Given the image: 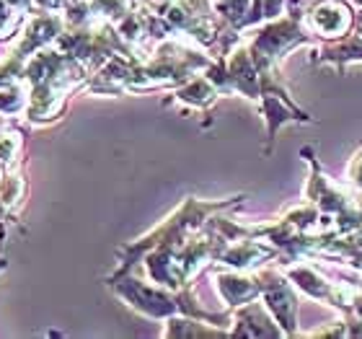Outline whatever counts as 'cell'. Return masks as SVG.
<instances>
[{"label":"cell","instance_id":"cell-7","mask_svg":"<svg viewBox=\"0 0 362 339\" xmlns=\"http://www.w3.org/2000/svg\"><path fill=\"white\" fill-rule=\"evenodd\" d=\"M235 332L233 334H246V337H279L285 334L274 321L267 306H259L257 301L241 306V314L235 316Z\"/></svg>","mask_w":362,"mask_h":339},{"label":"cell","instance_id":"cell-4","mask_svg":"<svg viewBox=\"0 0 362 339\" xmlns=\"http://www.w3.org/2000/svg\"><path fill=\"white\" fill-rule=\"evenodd\" d=\"M262 301L279 324V329L287 337H295L298 334V326H295L298 324V295L293 290V282L285 277V272H274L272 282L262 293Z\"/></svg>","mask_w":362,"mask_h":339},{"label":"cell","instance_id":"cell-8","mask_svg":"<svg viewBox=\"0 0 362 339\" xmlns=\"http://www.w3.org/2000/svg\"><path fill=\"white\" fill-rule=\"evenodd\" d=\"M347 181L352 184V187H357L362 192V151H357L355 156H352V161H349Z\"/></svg>","mask_w":362,"mask_h":339},{"label":"cell","instance_id":"cell-5","mask_svg":"<svg viewBox=\"0 0 362 339\" xmlns=\"http://www.w3.org/2000/svg\"><path fill=\"white\" fill-rule=\"evenodd\" d=\"M310 62H321V65H332L339 76H344L347 65L362 62V34L352 29L349 34L339 39H326L316 42V50L310 52Z\"/></svg>","mask_w":362,"mask_h":339},{"label":"cell","instance_id":"cell-2","mask_svg":"<svg viewBox=\"0 0 362 339\" xmlns=\"http://www.w3.org/2000/svg\"><path fill=\"white\" fill-rule=\"evenodd\" d=\"M303 21L318 42H326L349 34L355 29L357 16L347 0H316L308 8V13L303 16Z\"/></svg>","mask_w":362,"mask_h":339},{"label":"cell","instance_id":"cell-6","mask_svg":"<svg viewBox=\"0 0 362 339\" xmlns=\"http://www.w3.org/2000/svg\"><path fill=\"white\" fill-rule=\"evenodd\" d=\"M285 277L290 280L293 287H298L303 295H308L313 301H326V303H329V298H332V293H334V285H337V282H329L313 264H303V262L287 264Z\"/></svg>","mask_w":362,"mask_h":339},{"label":"cell","instance_id":"cell-9","mask_svg":"<svg viewBox=\"0 0 362 339\" xmlns=\"http://www.w3.org/2000/svg\"><path fill=\"white\" fill-rule=\"evenodd\" d=\"M357 31L362 34V13H360V18H357Z\"/></svg>","mask_w":362,"mask_h":339},{"label":"cell","instance_id":"cell-10","mask_svg":"<svg viewBox=\"0 0 362 339\" xmlns=\"http://www.w3.org/2000/svg\"><path fill=\"white\" fill-rule=\"evenodd\" d=\"M349 3H355L357 8H362V0H349Z\"/></svg>","mask_w":362,"mask_h":339},{"label":"cell","instance_id":"cell-3","mask_svg":"<svg viewBox=\"0 0 362 339\" xmlns=\"http://www.w3.org/2000/svg\"><path fill=\"white\" fill-rule=\"evenodd\" d=\"M300 156L308 161V166H310L308 187H305V200H308V202H313L318 210L326 212V215H337V212L347 210L349 205H355L352 197H349L344 189L337 187V184L326 176V171L318 166V161L313 159V151H310V148H303Z\"/></svg>","mask_w":362,"mask_h":339},{"label":"cell","instance_id":"cell-1","mask_svg":"<svg viewBox=\"0 0 362 339\" xmlns=\"http://www.w3.org/2000/svg\"><path fill=\"white\" fill-rule=\"evenodd\" d=\"M316 42L318 39L308 31L300 11L295 8V0H290V13L277 16V18L264 21L259 26V31L251 39L249 52L259 70H274L298 47H308L316 45Z\"/></svg>","mask_w":362,"mask_h":339}]
</instances>
